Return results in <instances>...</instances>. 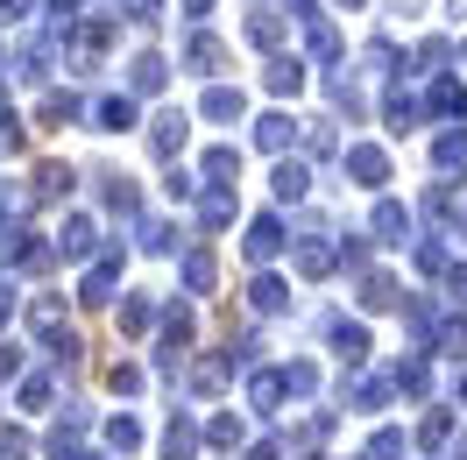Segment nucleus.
Segmentation results:
<instances>
[{
    "mask_svg": "<svg viewBox=\"0 0 467 460\" xmlns=\"http://www.w3.org/2000/svg\"><path fill=\"white\" fill-rule=\"evenodd\" d=\"M432 107H439L446 120H461V114H467V92L453 86V78H439V86H432Z\"/></svg>",
    "mask_w": 467,
    "mask_h": 460,
    "instance_id": "nucleus-1",
    "label": "nucleus"
},
{
    "mask_svg": "<svg viewBox=\"0 0 467 460\" xmlns=\"http://www.w3.org/2000/svg\"><path fill=\"white\" fill-rule=\"evenodd\" d=\"M241 114V92H205V120H234Z\"/></svg>",
    "mask_w": 467,
    "mask_h": 460,
    "instance_id": "nucleus-2",
    "label": "nucleus"
},
{
    "mask_svg": "<svg viewBox=\"0 0 467 460\" xmlns=\"http://www.w3.org/2000/svg\"><path fill=\"white\" fill-rule=\"evenodd\" d=\"M354 177H361V184H382L389 171H382V156H376V149H354Z\"/></svg>",
    "mask_w": 467,
    "mask_h": 460,
    "instance_id": "nucleus-3",
    "label": "nucleus"
},
{
    "mask_svg": "<svg viewBox=\"0 0 467 460\" xmlns=\"http://www.w3.org/2000/svg\"><path fill=\"white\" fill-rule=\"evenodd\" d=\"M128 120H135L128 99H99V128H128Z\"/></svg>",
    "mask_w": 467,
    "mask_h": 460,
    "instance_id": "nucleus-4",
    "label": "nucleus"
},
{
    "mask_svg": "<svg viewBox=\"0 0 467 460\" xmlns=\"http://www.w3.org/2000/svg\"><path fill=\"white\" fill-rule=\"evenodd\" d=\"M184 64H192V71H213V64H220V43H213V36H199V43H192V58H184Z\"/></svg>",
    "mask_w": 467,
    "mask_h": 460,
    "instance_id": "nucleus-5",
    "label": "nucleus"
},
{
    "mask_svg": "<svg viewBox=\"0 0 467 460\" xmlns=\"http://www.w3.org/2000/svg\"><path fill=\"white\" fill-rule=\"evenodd\" d=\"M269 86H276V92H297V86H305V71H297V64H276V71H269Z\"/></svg>",
    "mask_w": 467,
    "mask_h": 460,
    "instance_id": "nucleus-6",
    "label": "nucleus"
},
{
    "mask_svg": "<svg viewBox=\"0 0 467 460\" xmlns=\"http://www.w3.org/2000/svg\"><path fill=\"white\" fill-rule=\"evenodd\" d=\"M284 142H291V120H284V114L263 120V149H284Z\"/></svg>",
    "mask_w": 467,
    "mask_h": 460,
    "instance_id": "nucleus-7",
    "label": "nucleus"
},
{
    "mask_svg": "<svg viewBox=\"0 0 467 460\" xmlns=\"http://www.w3.org/2000/svg\"><path fill=\"white\" fill-rule=\"evenodd\" d=\"M269 248H276V220H263V227L248 234V256H269Z\"/></svg>",
    "mask_w": 467,
    "mask_h": 460,
    "instance_id": "nucleus-8",
    "label": "nucleus"
},
{
    "mask_svg": "<svg viewBox=\"0 0 467 460\" xmlns=\"http://www.w3.org/2000/svg\"><path fill=\"white\" fill-rule=\"evenodd\" d=\"M135 86H142V92H156V86H163V64H156V58H142V64H135Z\"/></svg>",
    "mask_w": 467,
    "mask_h": 460,
    "instance_id": "nucleus-9",
    "label": "nucleus"
},
{
    "mask_svg": "<svg viewBox=\"0 0 467 460\" xmlns=\"http://www.w3.org/2000/svg\"><path fill=\"white\" fill-rule=\"evenodd\" d=\"M276 192H284V199H297V192H305V171H297V163H284V171H276Z\"/></svg>",
    "mask_w": 467,
    "mask_h": 460,
    "instance_id": "nucleus-10",
    "label": "nucleus"
},
{
    "mask_svg": "<svg viewBox=\"0 0 467 460\" xmlns=\"http://www.w3.org/2000/svg\"><path fill=\"white\" fill-rule=\"evenodd\" d=\"M376 234H404V205H382V213H376Z\"/></svg>",
    "mask_w": 467,
    "mask_h": 460,
    "instance_id": "nucleus-11",
    "label": "nucleus"
},
{
    "mask_svg": "<svg viewBox=\"0 0 467 460\" xmlns=\"http://www.w3.org/2000/svg\"><path fill=\"white\" fill-rule=\"evenodd\" d=\"M184 7H192V15H213V0H184Z\"/></svg>",
    "mask_w": 467,
    "mask_h": 460,
    "instance_id": "nucleus-12",
    "label": "nucleus"
},
{
    "mask_svg": "<svg viewBox=\"0 0 467 460\" xmlns=\"http://www.w3.org/2000/svg\"><path fill=\"white\" fill-rule=\"evenodd\" d=\"M340 7H361V0H340Z\"/></svg>",
    "mask_w": 467,
    "mask_h": 460,
    "instance_id": "nucleus-13",
    "label": "nucleus"
}]
</instances>
